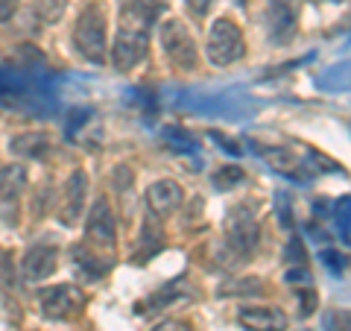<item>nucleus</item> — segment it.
Returning a JSON list of instances; mask_svg holds the SVG:
<instances>
[{"instance_id": "obj_10", "label": "nucleus", "mask_w": 351, "mask_h": 331, "mask_svg": "<svg viewBox=\"0 0 351 331\" xmlns=\"http://www.w3.org/2000/svg\"><path fill=\"white\" fill-rule=\"evenodd\" d=\"M147 203L152 217H170L184 203V191L176 179H158L147 187Z\"/></svg>"}, {"instance_id": "obj_14", "label": "nucleus", "mask_w": 351, "mask_h": 331, "mask_svg": "<svg viewBox=\"0 0 351 331\" xmlns=\"http://www.w3.org/2000/svg\"><path fill=\"white\" fill-rule=\"evenodd\" d=\"M53 141L47 132H21L9 141V152H15L18 159H44L50 152Z\"/></svg>"}, {"instance_id": "obj_1", "label": "nucleus", "mask_w": 351, "mask_h": 331, "mask_svg": "<svg viewBox=\"0 0 351 331\" xmlns=\"http://www.w3.org/2000/svg\"><path fill=\"white\" fill-rule=\"evenodd\" d=\"M106 30H108V15L100 3H88L73 27V47L76 53L91 62V65H103L106 62Z\"/></svg>"}, {"instance_id": "obj_16", "label": "nucleus", "mask_w": 351, "mask_h": 331, "mask_svg": "<svg viewBox=\"0 0 351 331\" xmlns=\"http://www.w3.org/2000/svg\"><path fill=\"white\" fill-rule=\"evenodd\" d=\"M182 288H184V279H179V282H170L164 290H158L156 296H149L147 308H141V311H158V308L170 305L173 299H182V296H188V293H182Z\"/></svg>"}, {"instance_id": "obj_25", "label": "nucleus", "mask_w": 351, "mask_h": 331, "mask_svg": "<svg viewBox=\"0 0 351 331\" xmlns=\"http://www.w3.org/2000/svg\"><path fill=\"white\" fill-rule=\"evenodd\" d=\"M234 3H237V6H246V3H249V0H234Z\"/></svg>"}, {"instance_id": "obj_18", "label": "nucleus", "mask_w": 351, "mask_h": 331, "mask_svg": "<svg viewBox=\"0 0 351 331\" xmlns=\"http://www.w3.org/2000/svg\"><path fill=\"white\" fill-rule=\"evenodd\" d=\"M243 179V170L240 168H226V170H219L217 176H214V185L219 187V191H228L234 182H240Z\"/></svg>"}, {"instance_id": "obj_4", "label": "nucleus", "mask_w": 351, "mask_h": 331, "mask_svg": "<svg viewBox=\"0 0 351 331\" xmlns=\"http://www.w3.org/2000/svg\"><path fill=\"white\" fill-rule=\"evenodd\" d=\"M158 38H161V47H164V53H167V59L179 71H193L196 68V44L191 38L188 27H184L179 18L161 21Z\"/></svg>"}, {"instance_id": "obj_3", "label": "nucleus", "mask_w": 351, "mask_h": 331, "mask_svg": "<svg viewBox=\"0 0 351 331\" xmlns=\"http://www.w3.org/2000/svg\"><path fill=\"white\" fill-rule=\"evenodd\" d=\"M258 240H261V226L255 212H249L246 205L232 208V214L226 217V247L237 258H249L255 252Z\"/></svg>"}, {"instance_id": "obj_19", "label": "nucleus", "mask_w": 351, "mask_h": 331, "mask_svg": "<svg viewBox=\"0 0 351 331\" xmlns=\"http://www.w3.org/2000/svg\"><path fill=\"white\" fill-rule=\"evenodd\" d=\"M295 296H299V302H302L299 317H311L313 305H316V293H313V290H295Z\"/></svg>"}, {"instance_id": "obj_23", "label": "nucleus", "mask_w": 351, "mask_h": 331, "mask_svg": "<svg viewBox=\"0 0 351 331\" xmlns=\"http://www.w3.org/2000/svg\"><path fill=\"white\" fill-rule=\"evenodd\" d=\"M278 220H281V226H284V229H290V226H293V220H290V214H287V205H284V194L278 196Z\"/></svg>"}, {"instance_id": "obj_20", "label": "nucleus", "mask_w": 351, "mask_h": 331, "mask_svg": "<svg viewBox=\"0 0 351 331\" xmlns=\"http://www.w3.org/2000/svg\"><path fill=\"white\" fill-rule=\"evenodd\" d=\"M211 3H214V0H184V6H188V12H191L193 18L208 15V9H211Z\"/></svg>"}, {"instance_id": "obj_15", "label": "nucleus", "mask_w": 351, "mask_h": 331, "mask_svg": "<svg viewBox=\"0 0 351 331\" xmlns=\"http://www.w3.org/2000/svg\"><path fill=\"white\" fill-rule=\"evenodd\" d=\"M64 9H68V0H36L32 3V12H36L41 24H56L64 15Z\"/></svg>"}, {"instance_id": "obj_9", "label": "nucleus", "mask_w": 351, "mask_h": 331, "mask_svg": "<svg viewBox=\"0 0 351 331\" xmlns=\"http://www.w3.org/2000/svg\"><path fill=\"white\" fill-rule=\"evenodd\" d=\"M85 194H88V173L85 170H73L64 182L62 191V205H59V217L64 226L80 223V217L85 212Z\"/></svg>"}, {"instance_id": "obj_2", "label": "nucleus", "mask_w": 351, "mask_h": 331, "mask_svg": "<svg viewBox=\"0 0 351 331\" xmlns=\"http://www.w3.org/2000/svg\"><path fill=\"white\" fill-rule=\"evenodd\" d=\"M205 53L214 68H226V65H234L246 56L243 32H240V27L232 18H217L211 24L208 41H205Z\"/></svg>"}, {"instance_id": "obj_17", "label": "nucleus", "mask_w": 351, "mask_h": 331, "mask_svg": "<svg viewBox=\"0 0 351 331\" xmlns=\"http://www.w3.org/2000/svg\"><path fill=\"white\" fill-rule=\"evenodd\" d=\"M219 296H261L263 284L261 279H237L232 284H219Z\"/></svg>"}, {"instance_id": "obj_12", "label": "nucleus", "mask_w": 351, "mask_h": 331, "mask_svg": "<svg viewBox=\"0 0 351 331\" xmlns=\"http://www.w3.org/2000/svg\"><path fill=\"white\" fill-rule=\"evenodd\" d=\"M56 264H59V249L56 247L53 244H36L24 255L21 270H24L27 282H44V279H50V275L56 273Z\"/></svg>"}, {"instance_id": "obj_6", "label": "nucleus", "mask_w": 351, "mask_h": 331, "mask_svg": "<svg viewBox=\"0 0 351 331\" xmlns=\"http://www.w3.org/2000/svg\"><path fill=\"white\" fill-rule=\"evenodd\" d=\"M147 47H149V32L138 30V27H123L120 24L114 47H112V62L117 71H132L147 59Z\"/></svg>"}, {"instance_id": "obj_11", "label": "nucleus", "mask_w": 351, "mask_h": 331, "mask_svg": "<svg viewBox=\"0 0 351 331\" xmlns=\"http://www.w3.org/2000/svg\"><path fill=\"white\" fill-rule=\"evenodd\" d=\"M237 323L246 331H287V317L276 305H243L237 311Z\"/></svg>"}, {"instance_id": "obj_5", "label": "nucleus", "mask_w": 351, "mask_h": 331, "mask_svg": "<svg viewBox=\"0 0 351 331\" xmlns=\"http://www.w3.org/2000/svg\"><path fill=\"white\" fill-rule=\"evenodd\" d=\"M38 296V308L47 319H68L73 314L82 311L85 296L76 284H53V288H44L36 293Z\"/></svg>"}, {"instance_id": "obj_13", "label": "nucleus", "mask_w": 351, "mask_h": 331, "mask_svg": "<svg viewBox=\"0 0 351 331\" xmlns=\"http://www.w3.org/2000/svg\"><path fill=\"white\" fill-rule=\"evenodd\" d=\"M27 187V170L24 164H6L0 168V212L18 208V194Z\"/></svg>"}, {"instance_id": "obj_24", "label": "nucleus", "mask_w": 351, "mask_h": 331, "mask_svg": "<svg viewBox=\"0 0 351 331\" xmlns=\"http://www.w3.org/2000/svg\"><path fill=\"white\" fill-rule=\"evenodd\" d=\"M307 279H311L307 273H287V282H290V284H293V282H307Z\"/></svg>"}, {"instance_id": "obj_7", "label": "nucleus", "mask_w": 351, "mask_h": 331, "mask_svg": "<svg viewBox=\"0 0 351 331\" xmlns=\"http://www.w3.org/2000/svg\"><path fill=\"white\" fill-rule=\"evenodd\" d=\"M299 0H267V32L272 44H287L295 36Z\"/></svg>"}, {"instance_id": "obj_22", "label": "nucleus", "mask_w": 351, "mask_h": 331, "mask_svg": "<svg viewBox=\"0 0 351 331\" xmlns=\"http://www.w3.org/2000/svg\"><path fill=\"white\" fill-rule=\"evenodd\" d=\"M152 331H193L188 323H176V319H164V323H158Z\"/></svg>"}, {"instance_id": "obj_8", "label": "nucleus", "mask_w": 351, "mask_h": 331, "mask_svg": "<svg viewBox=\"0 0 351 331\" xmlns=\"http://www.w3.org/2000/svg\"><path fill=\"white\" fill-rule=\"evenodd\" d=\"M85 235H88V240H91V244L103 247V249H112V247L117 244V223H114L112 205H108L103 196L94 203L91 212H88Z\"/></svg>"}, {"instance_id": "obj_21", "label": "nucleus", "mask_w": 351, "mask_h": 331, "mask_svg": "<svg viewBox=\"0 0 351 331\" xmlns=\"http://www.w3.org/2000/svg\"><path fill=\"white\" fill-rule=\"evenodd\" d=\"M18 3H21V0H0V24H3V21H9V18L15 15Z\"/></svg>"}]
</instances>
